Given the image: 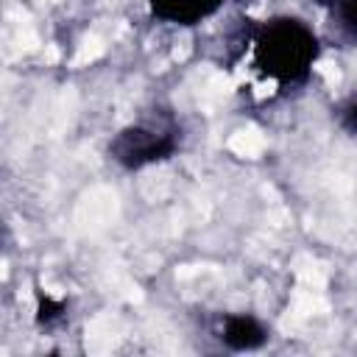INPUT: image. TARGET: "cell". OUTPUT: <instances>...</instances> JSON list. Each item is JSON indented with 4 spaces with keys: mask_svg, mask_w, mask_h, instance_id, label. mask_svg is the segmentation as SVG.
Wrapping results in <instances>:
<instances>
[{
    "mask_svg": "<svg viewBox=\"0 0 357 357\" xmlns=\"http://www.w3.org/2000/svg\"><path fill=\"white\" fill-rule=\"evenodd\" d=\"M321 56L315 31L298 17H271L254 33V67L282 84H304Z\"/></svg>",
    "mask_w": 357,
    "mask_h": 357,
    "instance_id": "1",
    "label": "cell"
},
{
    "mask_svg": "<svg viewBox=\"0 0 357 357\" xmlns=\"http://www.w3.org/2000/svg\"><path fill=\"white\" fill-rule=\"evenodd\" d=\"M181 145V128L165 120H145L120 128L109 142V156L123 170H142L148 165L170 159Z\"/></svg>",
    "mask_w": 357,
    "mask_h": 357,
    "instance_id": "2",
    "label": "cell"
},
{
    "mask_svg": "<svg viewBox=\"0 0 357 357\" xmlns=\"http://www.w3.org/2000/svg\"><path fill=\"white\" fill-rule=\"evenodd\" d=\"M220 340L231 351H257L268 343V326L248 312H229L220 321Z\"/></svg>",
    "mask_w": 357,
    "mask_h": 357,
    "instance_id": "3",
    "label": "cell"
},
{
    "mask_svg": "<svg viewBox=\"0 0 357 357\" xmlns=\"http://www.w3.org/2000/svg\"><path fill=\"white\" fill-rule=\"evenodd\" d=\"M223 3L226 0H148L151 14L156 20L181 25V28H190V25H198L215 17L223 8Z\"/></svg>",
    "mask_w": 357,
    "mask_h": 357,
    "instance_id": "4",
    "label": "cell"
},
{
    "mask_svg": "<svg viewBox=\"0 0 357 357\" xmlns=\"http://www.w3.org/2000/svg\"><path fill=\"white\" fill-rule=\"evenodd\" d=\"M335 14L340 17V25L346 28V33L354 39L357 36V0H340L335 6Z\"/></svg>",
    "mask_w": 357,
    "mask_h": 357,
    "instance_id": "5",
    "label": "cell"
},
{
    "mask_svg": "<svg viewBox=\"0 0 357 357\" xmlns=\"http://www.w3.org/2000/svg\"><path fill=\"white\" fill-rule=\"evenodd\" d=\"M61 312H64V301H61V298L42 296V298H39V312H36V321H39V324H50V321L61 318Z\"/></svg>",
    "mask_w": 357,
    "mask_h": 357,
    "instance_id": "6",
    "label": "cell"
},
{
    "mask_svg": "<svg viewBox=\"0 0 357 357\" xmlns=\"http://www.w3.org/2000/svg\"><path fill=\"white\" fill-rule=\"evenodd\" d=\"M343 114H346V131H349V134H354V128H357V126H354V98H349V100H346Z\"/></svg>",
    "mask_w": 357,
    "mask_h": 357,
    "instance_id": "7",
    "label": "cell"
},
{
    "mask_svg": "<svg viewBox=\"0 0 357 357\" xmlns=\"http://www.w3.org/2000/svg\"><path fill=\"white\" fill-rule=\"evenodd\" d=\"M315 3H321V6H326V8H332V11H335V6H337L340 0H315Z\"/></svg>",
    "mask_w": 357,
    "mask_h": 357,
    "instance_id": "8",
    "label": "cell"
}]
</instances>
